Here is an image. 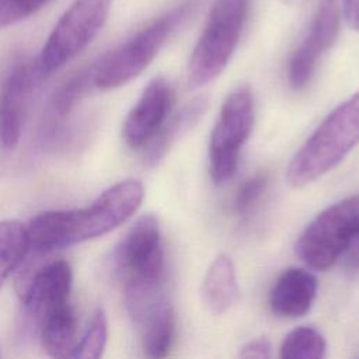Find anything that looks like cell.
Wrapping results in <instances>:
<instances>
[{"instance_id":"obj_1","label":"cell","mask_w":359,"mask_h":359,"mask_svg":"<svg viewBox=\"0 0 359 359\" xmlns=\"http://www.w3.org/2000/svg\"><path fill=\"white\" fill-rule=\"evenodd\" d=\"M143 196L140 181L125 180L105 189L87 208L43 212L25 226L29 251L48 254L101 237L133 216Z\"/></svg>"},{"instance_id":"obj_2","label":"cell","mask_w":359,"mask_h":359,"mask_svg":"<svg viewBox=\"0 0 359 359\" xmlns=\"http://www.w3.org/2000/svg\"><path fill=\"white\" fill-rule=\"evenodd\" d=\"M359 143V93L339 104L296 151L286 171L294 188L306 187L335 168Z\"/></svg>"},{"instance_id":"obj_3","label":"cell","mask_w":359,"mask_h":359,"mask_svg":"<svg viewBox=\"0 0 359 359\" xmlns=\"http://www.w3.org/2000/svg\"><path fill=\"white\" fill-rule=\"evenodd\" d=\"M188 8L189 4H181L167 11L100 57L94 63V87L111 90L136 79L157 56Z\"/></svg>"},{"instance_id":"obj_4","label":"cell","mask_w":359,"mask_h":359,"mask_svg":"<svg viewBox=\"0 0 359 359\" xmlns=\"http://www.w3.org/2000/svg\"><path fill=\"white\" fill-rule=\"evenodd\" d=\"M250 0H216L192 50L188 83L192 88L213 81L229 65L247 20Z\"/></svg>"},{"instance_id":"obj_5","label":"cell","mask_w":359,"mask_h":359,"mask_svg":"<svg viewBox=\"0 0 359 359\" xmlns=\"http://www.w3.org/2000/svg\"><path fill=\"white\" fill-rule=\"evenodd\" d=\"M359 236V195L348 196L320 212L296 241L297 257L311 269L327 271Z\"/></svg>"},{"instance_id":"obj_6","label":"cell","mask_w":359,"mask_h":359,"mask_svg":"<svg viewBox=\"0 0 359 359\" xmlns=\"http://www.w3.org/2000/svg\"><path fill=\"white\" fill-rule=\"evenodd\" d=\"M114 0H74L50 31L38 59L43 76L63 67L102 29Z\"/></svg>"},{"instance_id":"obj_7","label":"cell","mask_w":359,"mask_h":359,"mask_svg":"<svg viewBox=\"0 0 359 359\" xmlns=\"http://www.w3.org/2000/svg\"><path fill=\"white\" fill-rule=\"evenodd\" d=\"M252 125V94L248 87H240L223 102L210 136L209 163L215 184L226 182L236 172L241 147L250 137Z\"/></svg>"},{"instance_id":"obj_8","label":"cell","mask_w":359,"mask_h":359,"mask_svg":"<svg viewBox=\"0 0 359 359\" xmlns=\"http://www.w3.org/2000/svg\"><path fill=\"white\" fill-rule=\"evenodd\" d=\"M116 269L129 279H163L164 251L154 215H143L129 229L114 251Z\"/></svg>"},{"instance_id":"obj_9","label":"cell","mask_w":359,"mask_h":359,"mask_svg":"<svg viewBox=\"0 0 359 359\" xmlns=\"http://www.w3.org/2000/svg\"><path fill=\"white\" fill-rule=\"evenodd\" d=\"M45 76L38 59L18 62L0 86V139L6 149H14L21 137L29 101Z\"/></svg>"},{"instance_id":"obj_10","label":"cell","mask_w":359,"mask_h":359,"mask_svg":"<svg viewBox=\"0 0 359 359\" xmlns=\"http://www.w3.org/2000/svg\"><path fill=\"white\" fill-rule=\"evenodd\" d=\"M172 104L174 90L171 83L164 77L153 79L123 122L122 136L125 143L133 150H146L168 122Z\"/></svg>"},{"instance_id":"obj_11","label":"cell","mask_w":359,"mask_h":359,"mask_svg":"<svg viewBox=\"0 0 359 359\" xmlns=\"http://www.w3.org/2000/svg\"><path fill=\"white\" fill-rule=\"evenodd\" d=\"M72 280V268L67 261L49 262L34 273L24 275V280H18L21 303L41 324L49 313L69 303Z\"/></svg>"},{"instance_id":"obj_12","label":"cell","mask_w":359,"mask_h":359,"mask_svg":"<svg viewBox=\"0 0 359 359\" xmlns=\"http://www.w3.org/2000/svg\"><path fill=\"white\" fill-rule=\"evenodd\" d=\"M338 28L339 11L335 0H323L307 35L293 53L289 65V83L294 90L303 88L310 81L318 59L334 43Z\"/></svg>"},{"instance_id":"obj_13","label":"cell","mask_w":359,"mask_h":359,"mask_svg":"<svg viewBox=\"0 0 359 359\" xmlns=\"http://www.w3.org/2000/svg\"><path fill=\"white\" fill-rule=\"evenodd\" d=\"M317 290V278L310 271L287 268L276 278L269 292V307L278 317H303L313 307Z\"/></svg>"},{"instance_id":"obj_14","label":"cell","mask_w":359,"mask_h":359,"mask_svg":"<svg viewBox=\"0 0 359 359\" xmlns=\"http://www.w3.org/2000/svg\"><path fill=\"white\" fill-rule=\"evenodd\" d=\"M240 287L233 259L219 254L209 265L201 286V299L212 314H222L238 300Z\"/></svg>"},{"instance_id":"obj_15","label":"cell","mask_w":359,"mask_h":359,"mask_svg":"<svg viewBox=\"0 0 359 359\" xmlns=\"http://www.w3.org/2000/svg\"><path fill=\"white\" fill-rule=\"evenodd\" d=\"M41 341L46 353L53 359H73L77 339V318L67 303L49 313L39 324Z\"/></svg>"},{"instance_id":"obj_16","label":"cell","mask_w":359,"mask_h":359,"mask_svg":"<svg viewBox=\"0 0 359 359\" xmlns=\"http://www.w3.org/2000/svg\"><path fill=\"white\" fill-rule=\"evenodd\" d=\"M94 87V63L81 67L73 73L65 83H62L50 98L48 108V122L45 133L49 137H55L59 132V126L70 115L83 97Z\"/></svg>"},{"instance_id":"obj_17","label":"cell","mask_w":359,"mask_h":359,"mask_svg":"<svg viewBox=\"0 0 359 359\" xmlns=\"http://www.w3.org/2000/svg\"><path fill=\"white\" fill-rule=\"evenodd\" d=\"M142 327L144 359H165L171 352L175 334V316L171 303L167 300Z\"/></svg>"},{"instance_id":"obj_18","label":"cell","mask_w":359,"mask_h":359,"mask_svg":"<svg viewBox=\"0 0 359 359\" xmlns=\"http://www.w3.org/2000/svg\"><path fill=\"white\" fill-rule=\"evenodd\" d=\"M167 299L163 279H129L125 285V306L130 318L143 325Z\"/></svg>"},{"instance_id":"obj_19","label":"cell","mask_w":359,"mask_h":359,"mask_svg":"<svg viewBox=\"0 0 359 359\" xmlns=\"http://www.w3.org/2000/svg\"><path fill=\"white\" fill-rule=\"evenodd\" d=\"M28 252L27 227L17 220L0 222V289Z\"/></svg>"},{"instance_id":"obj_20","label":"cell","mask_w":359,"mask_h":359,"mask_svg":"<svg viewBox=\"0 0 359 359\" xmlns=\"http://www.w3.org/2000/svg\"><path fill=\"white\" fill-rule=\"evenodd\" d=\"M327 341L313 327H296L289 331L279 349V359H324Z\"/></svg>"},{"instance_id":"obj_21","label":"cell","mask_w":359,"mask_h":359,"mask_svg":"<svg viewBox=\"0 0 359 359\" xmlns=\"http://www.w3.org/2000/svg\"><path fill=\"white\" fill-rule=\"evenodd\" d=\"M206 101L205 100H195L189 102L184 109H181L175 116L168 119L160 135L153 140V143L146 149L147 161L156 163L158 161L165 150L171 146L174 139L181 135L187 128H189L205 111Z\"/></svg>"},{"instance_id":"obj_22","label":"cell","mask_w":359,"mask_h":359,"mask_svg":"<svg viewBox=\"0 0 359 359\" xmlns=\"http://www.w3.org/2000/svg\"><path fill=\"white\" fill-rule=\"evenodd\" d=\"M108 339V321L102 309H97L79 341L73 359H101Z\"/></svg>"},{"instance_id":"obj_23","label":"cell","mask_w":359,"mask_h":359,"mask_svg":"<svg viewBox=\"0 0 359 359\" xmlns=\"http://www.w3.org/2000/svg\"><path fill=\"white\" fill-rule=\"evenodd\" d=\"M269 175L265 171H258L248 177L237 189L234 196V212L240 217H245L255 208L268 187Z\"/></svg>"},{"instance_id":"obj_24","label":"cell","mask_w":359,"mask_h":359,"mask_svg":"<svg viewBox=\"0 0 359 359\" xmlns=\"http://www.w3.org/2000/svg\"><path fill=\"white\" fill-rule=\"evenodd\" d=\"M49 0H0V27L21 21L42 8Z\"/></svg>"},{"instance_id":"obj_25","label":"cell","mask_w":359,"mask_h":359,"mask_svg":"<svg viewBox=\"0 0 359 359\" xmlns=\"http://www.w3.org/2000/svg\"><path fill=\"white\" fill-rule=\"evenodd\" d=\"M238 359H271V342L266 337L248 341L241 346Z\"/></svg>"},{"instance_id":"obj_26","label":"cell","mask_w":359,"mask_h":359,"mask_svg":"<svg viewBox=\"0 0 359 359\" xmlns=\"http://www.w3.org/2000/svg\"><path fill=\"white\" fill-rule=\"evenodd\" d=\"M344 258V268L349 273L359 272V236L352 241V244L348 247Z\"/></svg>"},{"instance_id":"obj_27","label":"cell","mask_w":359,"mask_h":359,"mask_svg":"<svg viewBox=\"0 0 359 359\" xmlns=\"http://www.w3.org/2000/svg\"><path fill=\"white\" fill-rule=\"evenodd\" d=\"M342 15L348 27L359 32V0H344Z\"/></svg>"}]
</instances>
